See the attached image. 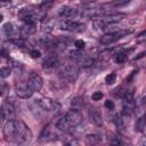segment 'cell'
I'll use <instances>...</instances> for the list:
<instances>
[{
    "instance_id": "obj_30",
    "label": "cell",
    "mask_w": 146,
    "mask_h": 146,
    "mask_svg": "<svg viewBox=\"0 0 146 146\" xmlns=\"http://www.w3.org/2000/svg\"><path fill=\"white\" fill-rule=\"evenodd\" d=\"M115 80H116V74H115V72H112V73H110V74H107V75L105 76V82H106V84H113V83L115 82Z\"/></svg>"
},
{
    "instance_id": "obj_19",
    "label": "cell",
    "mask_w": 146,
    "mask_h": 146,
    "mask_svg": "<svg viewBox=\"0 0 146 146\" xmlns=\"http://www.w3.org/2000/svg\"><path fill=\"white\" fill-rule=\"evenodd\" d=\"M76 14H78L76 9L72 8V7H68V6H64L58 10V15L63 18H71L73 16H75Z\"/></svg>"
},
{
    "instance_id": "obj_14",
    "label": "cell",
    "mask_w": 146,
    "mask_h": 146,
    "mask_svg": "<svg viewBox=\"0 0 146 146\" xmlns=\"http://www.w3.org/2000/svg\"><path fill=\"white\" fill-rule=\"evenodd\" d=\"M88 115H89V119L90 121L97 125V127H102L103 125V115L100 113V111L96 107H91L89 111H88Z\"/></svg>"
},
{
    "instance_id": "obj_32",
    "label": "cell",
    "mask_w": 146,
    "mask_h": 146,
    "mask_svg": "<svg viewBox=\"0 0 146 146\" xmlns=\"http://www.w3.org/2000/svg\"><path fill=\"white\" fill-rule=\"evenodd\" d=\"M82 105H83V98L76 97L72 99V106H82Z\"/></svg>"
},
{
    "instance_id": "obj_26",
    "label": "cell",
    "mask_w": 146,
    "mask_h": 146,
    "mask_svg": "<svg viewBox=\"0 0 146 146\" xmlns=\"http://www.w3.org/2000/svg\"><path fill=\"white\" fill-rule=\"evenodd\" d=\"M145 127H146V122H145V116H140L137 119V122H136V131H139V132H143L145 130Z\"/></svg>"
},
{
    "instance_id": "obj_2",
    "label": "cell",
    "mask_w": 146,
    "mask_h": 146,
    "mask_svg": "<svg viewBox=\"0 0 146 146\" xmlns=\"http://www.w3.org/2000/svg\"><path fill=\"white\" fill-rule=\"evenodd\" d=\"M32 139V132L30 128L21 120L16 121V133L14 138V143L17 144H27Z\"/></svg>"
},
{
    "instance_id": "obj_29",
    "label": "cell",
    "mask_w": 146,
    "mask_h": 146,
    "mask_svg": "<svg viewBox=\"0 0 146 146\" xmlns=\"http://www.w3.org/2000/svg\"><path fill=\"white\" fill-rule=\"evenodd\" d=\"M11 74V68L9 66H3L0 68V78L6 79Z\"/></svg>"
},
{
    "instance_id": "obj_37",
    "label": "cell",
    "mask_w": 146,
    "mask_h": 146,
    "mask_svg": "<svg viewBox=\"0 0 146 146\" xmlns=\"http://www.w3.org/2000/svg\"><path fill=\"white\" fill-rule=\"evenodd\" d=\"M6 117H5V113H3V110H2V106L0 105V125L2 124V122H3V120H5Z\"/></svg>"
},
{
    "instance_id": "obj_4",
    "label": "cell",
    "mask_w": 146,
    "mask_h": 146,
    "mask_svg": "<svg viewBox=\"0 0 146 146\" xmlns=\"http://www.w3.org/2000/svg\"><path fill=\"white\" fill-rule=\"evenodd\" d=\"M59 78L66 82H75L79 76V67L75 64H68L63 66L58 72Z\"/></svg>"
},
{
    "instance_id": "obj_5",
    "label": "cell",
    "mask_w": 146,
    "mask_h": 146,
    "mask_svg": "<svg viewBox=\"0 0 146 146\" xmlns=\"http://www.w3.org/2000/svg\"><path fill=\"white\" fill-rule=\"evenodd\" d=\"M131 33V30H127V29H121L119 31H115V32H111V33H106L104 34L103 36H100L99 39V42L102 44H110V43H113L124 36H127L128 34Z\"/></svg>"
},
{
    "instance_id": "obj_12",
    "label": "cell",
    "mask_w": 146,
    "mask_h": 146,
    "mask_svg": "<svg viewBox=\"0 0 146 146\" xmlns=\"http://www.w3.org/2000/svg\"><path fill=\"white\" fill-rule=\"evenodd\" d=\"M2 110H3V113H5V117L8 119V120H11L15 117V114H16V108H15V105L11 100L9 99H6L3 100L2 103Z\"/></svg>"
},
{
    "instance_id": "obj_31",
    "label": "cell",
    "mask_w": 146,
    "mask_h": 146,
    "mask_svg": "<svg viewBox=\"0 0 146 146\" xmlns=\"http://www.w3.org/2000/svg\"><path fill=\"white\" fill-rule=\"evenodd\" d=\"M103 98V92L102 91H95L92 95H91V99L97 102V100H100Z\"/></svg>"
},
{
    "instance_id": "obj_9",
    "label": "cell",
    "mask_w": 146,
    "mask_h": 146,
    "mask_svg": "<svg viewBox=\"0 0 146 146\" xmlns=\"http://www.w3.org/2000/svg\"><path fill=\"white\" fill-rule=\"evenodd\" d=\"M2 132H3V137L6 140L14 141L15 133H16V120H14V119L8 120L7 123L3 125Z\"/></svg>"
},
{
    "instance_id": "obj_16",
    "label": "cell",
    "mask_w": 146,
    "mask_h": 146,
    "mask_svg": "<svg viewBox=\"0 0 146 146\" xmlns=\"http://www.w3.org/2000/svg\"><path fill=\"white\" fill-rule=\"evenodd\" d=\"M40 27H41V32L42 33H46V34L51 33L52 30H54V27H55V21L52 18L44 17L41 21V26Z\"/></svg>"
},
{
    "instance_id": "obj_1",
    "label": "cell",
    "mask_w": 146,
    "mask_h": 146,
    "mask_svg": "<svg viewBox=\"0 0 146 146\" xmlns=\"http://www.w3.org/2000/svg\"><path fill=\"white\" fill-rule=\"evenodd\" d=\"M83 120L82 112L78 108H72L66 112L65 115H63L56 123V127L58 130L63 132H67L71 129L78 127Z\"/></svg>"
},
{
    "instance_id": "obj_43",
    "label": "cell",
    "mask_w": 146,
    "mask_h": 146,
    "mask_svg": "<svg viewBox=\"0 0 146 146\" xmlns=\"http://www.w3.org/2000/svg\"><path fill=\"white\" fill-rule=\"evenodd\" d=\"M46 1H51V0H46Z\"/></svg>"
},
{
    "instance_id": "obj_35",
    "label": "cell",
    "mask_w": 146,
    "mask_h": 146,
    "mask_svg": "<svg viewBox=\"0 0 146 146\" xmlns=\"http://www.w3.org/2000/svg\"><path fill=\"white\" fill-rule=\"evenodd\" d=\"M104 106L107 108V110H110V111H112V110H114V103L112 102V100H106L105 102V104H104Z\"/></svg>"
},
{
    "instance_id": "obj_40",
    "label": "cell",
    "mask_w": 146,
    "mask_h": 146,
    "mask_svg": "<svg viewBox=\"0 0 146 146\" xmlns=\"http://www.w3.org/2000/svg\"><path fill=\"white\" fill-rule=\"evenodd\" d=\"M144 55H145V52H140L139 54V56H137L135 59H139V58H141V57H144Z\"/></svg>"
},
{
    "instance_id": "obj_36",
    "label": "cell",
    "mask_w": 146,
    "mask_h": 146,
    "mask_svg": "<svg viewBox=\"0 0 146 146\" xmlns=\"http://www.w3.org/2000/svg\"><path fill=\"white\" fill-rule=\"evenodd\" d=\"M7 91V84L6 83H2V82H0V94L2 95L3 92H6Z\"/></svg>"
},
{
    "instance_id": "obj_11",
    "label": "cell",
    "mask_w": 146,
    "mask_h": 146,
    "mask_svg": "<svg viewBox=\"0 0 146 146\" xmlns=\"http://www.w3.org/2000/svg\"><path fill=\"white\" fill-rule=\"evenodd\" d=\"M35 31H36L35 23H24L19 29V35L22 39H27L31 35H33Z\"/></svg>"
},
{
    "instance_id": "obj_18",
    "label": "cell",
    "mask_w": 146,
    "mask_h": 146,
    "mask_svg": "<svg viewBox=\"0 0 146 146\" xmlns=\"http://www.w3.org/2000/svg\"><path fill=\"white\" fill-rule=\"evenodd\" d=\"M135 106H133V102L132 103H128V102H123V106H122V110H121V119H129L132 114V111H133Z\"/></svg>"
},
{
    "instance_id": "obj_13",
    "label": "cell",
    "mask_w": 146,
    "mask_h": 146,
    "mask_svg": "<svg viewBox=\"0 0 146 146\" xmlns=\"http://www.w3.org/2000/svg\"><path fill=\"white\" fill-rule=\"evenodd\" d=\"M15 92L16 95L19 97V98H23V99H27L32 96L33 91L27 87L26 83H18L16 84L15 87Z\"/></svg>"
},
{
    "instance_id": "obj_25",
    "label": "cell",
    "mask_w": 146,
    "mask_h": 146,
    "mask_svg": "<svg viewBox=\"0 0 146 146\" xmlns=\"http://www.w3.org/2000/svg\"><path fill=\"white\" fill-rule=\"evenodd\" d=\"M128 57V51L127 50H121L119 52L115 54V57H114V60L116 63H123Z\"/></svg>"
},
{
    "instance_id": "obj_7",
    "label": "cell",
    "mask_w": 146,
    "mask_h": 146,
    "mask_svg": "<svg viewBox=\"0 0 146 146\" xmlns=\"http://www.w3.org/2000/svg\"><path fill=\"white\" fill-rule=\"evenodd\" d=\"M38 105L43 110V111H48V112H58L60 110V104L57 100H54L51 98H47V97H42L39 98L36 100Z\"/></svg>"
},
{
    "instance_id": "obj_15",
    "label": "cell",
    "mask_w": 146,
    "mask_h": 146,
    "mask_svg": "<svg viewBox=\"0 0 146 146\" xmlns=\"http://www.w3.org/2000/svg\"><path fill=\"white\" fill-rule=\"evenodd\" d=\"M3 31H5V33H6V35H7L8 38H10V39H13V40L18 39L19 30H18L13 23H7V24H5ZM19 36H21V35H19Z\"/></svg>"
},
{
    "instance_id": "obj_22",
    "label": "cell",
    "mask_w": 146,
    "mask_h": 146,
    "mask_svg": "<svg viewBox=\"0 0 146 146\" xmlns=\"http://www.w3.org/2000/svg\"><path fill=\"white\" fill-rule=\"evenodd\" d=\"M102 141V136L98 133H90L86 136V143L88 145H96Z\"/></svg>"
},
{
    "instance_id": "obj_17",
    "label": "cell",
    "mask_w": 146,
    "mask_h": 146,
    "mask_svg": "<svg viewBox=\"0 0 146 146\" xmlns=\"http://www.w3.org/2000/svg\"><path fill=\"white\" fill-rule=\"evenodd\" d=\"M102 14H103V10L100 8H89V9L82 10L80 15L87 18H96V17H99Z\"/></svg>"
},
{
    "instance_id": "obj_23",
    "label": "cell",
    "mask_w": 146,
    "mask_h": 146,
    "mask_svg": "<svg viewBox=\"0 0 146 146\" xmlns=\"http://www.w3.org/2000/svg\"><path fill=\"white\" fill-rule=\"evenodd\" d=\"M9 62V64H10V68H11V71H15L17 74H21L22 73V71H23V64L21 63V62H18V60H15V59H9L8 60Z\"/></svg>"
},
{
    "instance_id": "obj_8",
    "label": "cell",
    "mask_w": 146,
    "mask_h": 146,
    "mask_svg": "<svg viewBox=\"0 0 146 146\" xmlns=\"http://www.w3.org/2000/svg\"><path fill=\"white\" fill-rule=\"evenodd\" d=\"M27 87L33 91H39L41 88H42V84H43V80L42 78L36 73V72H31L30 75H29V79H27V82H26Z\"/></svg>"
},
{
    "instance_id": "obj_28",
    "label": "cell",
    "mask_w": 146,
    "mask_h": 146,
    "mask_svg": "<svg viewBox=\"0 0 146 146\" xmlns=\"http://www.w3.org/2000/svg\"><path fill=\"white\" fill-rule=\"evenodd\" d=\"M133 96H135V89L133 88H130L129 90L125 91L124 94V102H128V103H132L133 102Z\"/></svg>"
},
{
    "instance_id": "obj_21",
    "label": "cell",
    "mask_w": 146,
    "mask_h": 146,
    "mask_svg": "<svg viewBox=\"0 0 146 146\" xmlns=\"http://www.w3.org/2000/svg\"><path fill=\"white\" fill-rule=\"evenodd\" d=\"M76 63H79L80 64V66H82V67H90V66H92L94 65V63H95V59H94V57H91V56H87V55H83Z\"/></svg>"
},
{
    "instance_id": "obj_34",
    "label": "cell",
    "mask_w": 146,
    "mask_h": 146,
    "mask_svg": "<svg viewBox=\"0 0 146 146\" xmlns=\"http://www.w3.org/2000/svg\"><path fill=\"white\" fill-rule=\"evenodd\" d=\"M30 56H31L32 58H39V57L41 56V52H40V50H38V49H31V50H30Z\"/></svg>"
},
{
    "instance_id": "obj_27",
    "label": "cell",
    "mask_w": 146,
    "mask_h": 146,
    "mask_svg": "<svg viewBox=\"0 0 146 146\" xmlns=\"http://www.w3.org/2000/svg\"><path fill=\"white\" fill-rule=\"evenodd\" d=\"M82 56H83V52L81 51V49H76V50L70 51V58L73 59L74 62H78Z\"/></svg>"
},
{
    "instance_id": "obj_3",
    "label": "cell",
    "mask_w": 146,
    "mask_h": 146,
    "mask_svg": "<svg viewBox=\"0 0 146 146\" xmlns=\"http://www.w3.org/2000/svg\"><path fill=\"white\" fill-rule=\"evenodd\" d=\"M124 17L123 14H111L104 17H96L92 21V25L96 30H104L110 25H114L115 23L120 22Z\"/></svg>"
},
{
    "instance_id": "obj_38",
    "label": "cell",
    "mask_w": 146,
    "mask_h": 146,
    "mask_svg": "<svg viewBox=\"0 0 146 146\" xmlns=\"http://www.w3.org/2000/svg\"><path fill=\"white\" fill-rule=\"evenodd\" d=\"M144 40H145V32L143 31V32L137 36V41H138V42H143Z\"/></svg>"
},
{
    "instance_id": "obj_41",
    "label": "cell",
    "mask_w": 146,
    "mask_h": 146,
    "mask_svg": "<svg viewBox=\"0 0 146 146\" xmlns=\"http://www.w3.org/2000/svg\"><path fill=\"white\" fill-rule=\"evenodd\" d=\"M2 19H3V16H2V15H0V23L2 22Z\"/></svg>"
},
{
    "instance_id": "obj_33",
    "label": "cell",
    "mask_w": 146,
    "mask_h": 146,
    "mask_svg": "<svg viewBox=\"0 0 146 146\" xmlns=\"http://www.w3.org/2000/svg\"><path fill=\"white\" fill-rule=\"evenodd\" d=\"M84 41L82 40V39H78V40H75L74 41V46H75V48L76 49H83L84 48Z\"/></svg>"
},
{
    "instance_id": "obj_39",
    "label": "cell",
    "mask_w": 146,
    "mask_h": 146,
    "mask_svg": "<svg viewBox=\"0 0 146 146\" xmlns=\"http://www.w3.org/2000/svg\"><path fill=\"white\" fill-rule=\"evenodd\" d=\"M129 0H115V2H116V5H122V3H125V2H128Z\"/></svg>"
},
{
    "instance_id": "obj_6",
    "label": "cell",
    "mask_w": 146,
    "mask_h": 146,
    "mask_svg": "<svg viewBox=\"0 0 146 146\" xmlns=\"http://www.w3.org/2000/svg\"><path fill=\"white\" fill-rule=\"evenodd\" d=\"M59 29L67 32H83L86 30V25L72 19H64V21H60Z\"/></svg>"
},
{
    "instance_id": "obj_20",
    "label": "cell",
    "mask_w": 146,
    "mask_h": 146,
    "mask_svg": "<svg viewBox=\"0 0 146 146\" xmlns=\"http://www.w3.org/2000/svg\"><path fill=\"white\" fill-rule=\"evenodd\" d=\"M39 44L41 47H43L44 49H51V48H55V39L46 35V36H42L41 39H39Z\"/></svg>"
},
{
    "instance_id": "obj_42",
    "label": "cell",
    "mask_w": 146,
    "mask_h": 146,
    "mask_svg": "<svg viewBox=\"0 0 146 146\" xmlns=\"http://www.w3.org/2000/svg\"><path fill=\"white\" fill-rule=\"evenodd\" d=\"M0 1H2V2H8V1H10V0H0Z\"/></svg>"
},
{
    "instance_id": "obj_24",
    "label": "cell",
    "mask_w": 146,
    "mask_h": 146,
    "mask_svg": "<svg viewBox=\"0 0 146 146\" xmlns=\"http://www.w3.org/2000/svg\"><path fill=\"white\" fill-rule=\"evenodd\" d=\"M50 137V124H47L42 128L41 132H40V137H39V140L42 141V140H47L48 138Z\"/></svg>"
},
{
    "instance_id": "obj_10",
    "label": "cell",
    "mask_w": 146,
    "mask_h": 146,
    "mask_svg": "<svg viewBox=\"0 0 146 146\" xmlns=\"http://www.w3.org/2000/svg\"><path fill=\"white\" fill-rule=\"evenodd\" d=\"M58 64H59L58 57L56 55H49L48 57L44 58V60L42 63V68L47 72H52L54 70L57 68Z\"/></svg>"
}]
</instances>
